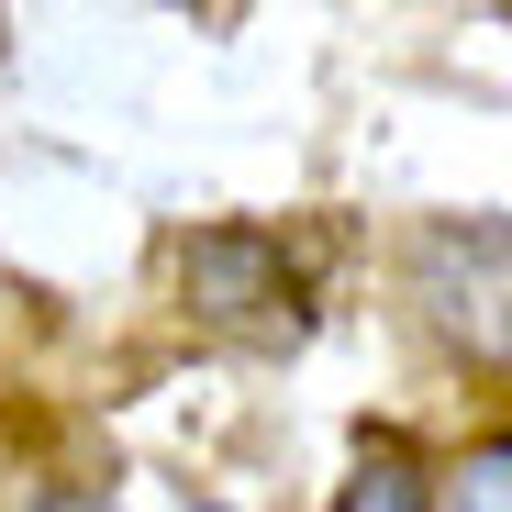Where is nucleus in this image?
<instances>
[{"instance_id": "nucleus-1", "label": "nucleus", "mask_w": 512, "mask_h": 512, "mask_svg": "<svg viewBox=\"0 0 512 512\" xmlns=\"http://www.w3.org/2000/svg\"><path fill=\"white\" fill-rule=\"evenodd\" d=\"M423 301L468 357L512 368V223H435L423 234Z\"/></svg>"}, {"instance_id": "nucleus-2", "label": "nucleus", "mask_w": 512, "mask_h": 512, "mask_svg": "<svg viewBox=\"0 0 512 512\" xmlns=\"http://www.w3.org/2000/svg\"><path fill=\"white\" fill-rule=\"evenodd\" d=\"M190 290H201L212 312H268V301H279V256L256 245V234H201V245H190Z\"/></svg>"}, {"instance_id": "nucleus-3", "label": "nucleus", "mask_w": 512, "mask_h": 512, "mask_svg": "<svg viewBox=\"0 0 512 512\" xmlns=\"http://www.w3.org/2000/svg\"><path fill=\"white\" fill-rule=\"evenodd\" d=\"M346 512H423V479H412L401 457H368V468L346 479Z\"/></svg>"}, {"instance_id": "nucleus-4", "label": "nucleus", "mask_w": 512, "mask_h": 512, "mask_svg": "<svg viewBox=\"0 0 512 512\" xmlns=\"http://www.w3.org/2000/svg\"><path fill=\"white\" fill-rule=\"evenodd\" d=\"M457 512H512V446H479L457 468Z\"/></svg>"}, {"instance_id": "nucleus-5", "label": "nucleus", "mask_w": 512, "mask_h": 512, "mask_svg": "<svg viewBox=\"0 0 512 512\" xmlns=\"http://www.w3.org/2000/svg\"><path fill=\"white\" fill-rule=\"evenodd\" d=\"M23 512H112V501H101V490H34Z\"/></svg>"}]
</instances>
